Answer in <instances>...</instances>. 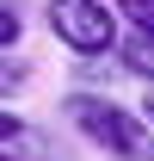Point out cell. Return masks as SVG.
Returning a JSON list of instances; mask_svg holds the SVG:
<instances>
[{
  "instance_id": "cell-7",
  "label": "cell",
  "mask_w": 154,
  "mask_h": 161,
  "mask_svg": "<svg viewBox=\"0 0 154 161\" xmlns=\"http://www.w3.org/2000/svg\"><path fill=\"white\" fill-rule=\"evenodd\" d=\"M19 142H25V118L0 105V149H19Z\"/></svg>"
},
{
  "instance_id": "cell-5",
  "label": "cell",
  "mask_w": 154,
  "mask_h": 161,
  "mask_svg": "<svg viewBox=\"0 0 154 161\" xmlns=\"http://www.w3.org/2000/svg\"><path fill=\"white\" fill-rule=\"evenodd\" d=\"M111 13L130 31H142V37H154V0H111Z\"/></svg>"
},
{
  "instance_id": "cell-9",
  "label": "cell",
  "mask_w": 154,
  "mask_h": 161,
  "mask_svg": "<svg viewBox=\"0 0 154 161\" xmlns=\"http://www.w3.org/2000/svg\"><path fill=\"white\" fill-rule=\"evenodd\" d=\"M0 161H25V155H6V149H0Z\"/></svg>"
},
{
  "instance_id": "cell-4",
  "label": "cell",
  "mask_w": 154,
  "mask_h": 161,
  "mask_svg": "<svg viewBox=\"0 0 154 161\" xmlns=\"http://www.w3.org/2000/svg\"><path fill=\"white\" fill-rule=\"evenodd\" d=\"M31 80H37L31 56H6V50H0V99H13V93H25Z\"/></svg>"
},
{
  "instance_id": "cell-3",
  "label": "cell",
  "mask_w": 154,
  "mask_h": 161,
  "mask_svg": "<svg viewBox=\"0 0 154 161\" xmlns=\"http://www.w3.org/2000/svg\"><path fill=\"white\" fill-rule=\"evenodd\" d=\"M111 50H117V62H123L130 75H142V80H154V37H142V31H130V37H117Z\"/></svg>"
},
{
  "instance_id": "cell-6",
  "label": "cell",
  "mask_w": 154,
  "mask_h": 161,
  "mask_svg": "<svg viewBox=\"0 0 154 161\" xmlns=\"http://www.w3.org/2000/svg\"><path fill=\"white\" fill-rule=\"evenodd\" d=\"M19 37H25V19L13 6H0V50H19Z\"/></svg>"
},
{
  "instance_id": "cell-1",
  "label": "cell",
  "mask_w": 154,
  "mask_h": 161,
  "mask_svg": "<svg viewBox=\"0 0 154 161\" xmlns=\"http://www.w3.org/2000/svg\"><path fill=\"white\" fill-rule=\"evenodd\" d=\"M68 118H74L80 136L93 142V149H105V155H117V161H154V130L130 105H111V99H99V93H68Z\"/></svg>"
},
{
  "instance_id": "cell-8",
  "label": "cell",
  "mask_w": 154,
  "mask_h": 161,
  "mask_svg": "<svg viewBox=\"0 0 154 161\" xmlns=\"http://www.w3.org/2000/svg\"><path fill=\"white\" fill-rule=\"evenodd\" d=\"M142 124L154 130V80H148V99H142Z\"/></svg>"
},
{
  "instance_id": "cell-2",
  "label": "cell",
  "mask_w": 154,
  "mask_h": 161,
  "mask_svg": "<svg viewBox=\"0 0 154 161\" xmlns=\"http://www.w3.org/2000/svg\"><path fill=\"white\" fill-rule=\"evenodd\" d=\"M43 25H49L74 56H111V43H117L111 0H49V6H43Z\"/></svg>"
}]
</instances>
